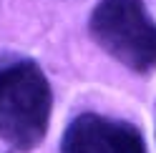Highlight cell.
Here are the masks:
<instances>
[{
	"label": "cell",
	"mask_w": 156,
	"mask_h": 153,
	"mask_svg": "<svg viewBox=\"0 0 156 153\" xmlns=\"http://www.w3.org/2000/svg\"><path fill=\"white\" fill-rule=\"evenodd\" d=\"M61 153H149V148L133 123L88 110L66 126Z\"/></svg>",
	"instance_id": "3957f363"
},
{
	"label": "cell",
	"mask_w": 156,
	"mask_h": 153,
	"mask_svg": "<svg viewBox=\"0 0 156 153\" xmlns=\"http://www.w3.org/2000/svg\"><path fill=\"white\" fill-rule=\"evenodd\" d=\"M53 116V88L30 58H0V141L13 151H33L43 143Z\"/></svg>",
	"instance_id": "6da1fadb"
},
{
	"label": "cell",
	"mask_w": 156,
	"mask_h": 153,
	"mask_svg": "<svg viewBox=\"0 0 156 153\" xmlns=\"http://www.w3.org/2000/svg\"><path fill=\"white\" fill-rule=\"evenodd\" d=\"M88 35L126 70H156V20L144 0H98L88 15Z\"/></svg>",
	"instance_id": "7a4b0ae2"
}]
</instances>
